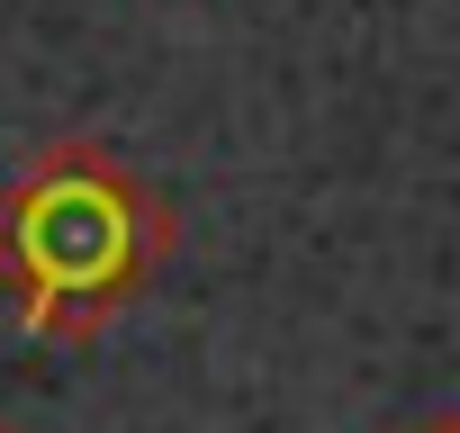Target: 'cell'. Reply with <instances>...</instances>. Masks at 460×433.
<instances>
[{"instance_id": "3", "label": "cell", "mask_w": 460, "mask_h": 433, "mask_svg": "<svg viewBox=\"0 0 460 433\" xmlns=\"http://www.w3.org/2000/svg\"><path fill=\"white\" fill-rule=\"evenodd\" d=\"M0 433H19V424H10V415H0Z\"/></svg>"}, {"instance_id": "2", "label": "cell", "mask_w": 460, "mask_h": 433, "mask_svg": "<svg viewBox=\"0 0 460 433\" xmlns=\"http://www.w3.org/2000/svg\"><path fill=\"white\" fill-rule=\"evenodd\" d=\"M424 433H460V415H442V424H424Z\"/></svg>"}, {"instance_id": "1", "label": "cell", "mask_w": 460, "mask_h": 433, "mask_svg": "<svg viewBox=\"0 0 460 433\" xmlns=\"http://www.w3.org/2000/svg\"><path fill=\"white\" fill-rule=\"evenodd\" d=\"M163 262L172 208L100 136H55L0 181V289L37 343H100Z\"/></svg>"}]
</instances>
